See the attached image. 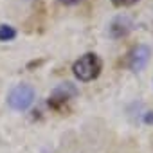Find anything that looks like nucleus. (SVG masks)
<instances>
[{
  "instance_id": "nucleus-5",
  "label": "nucleus",
  "mask_w": 153,
  "mask_h": 153,
  "mask_svg": "<svg viewBox=\"0 0 153 153\" xmlns=\"http://www.w3.org/2000/svg\"><path fill=\"white\" fill-rule=\"evenodd\" d=\"M137 2H139V0H112V4L115 7H128V6H133Z\"/></svg>"
},
{
  "instance_id": "nucleus-6",
  "label": "nucleus",
  "mask_w": 153,
  "mask_h": 153,
  "mask_svg": "<svg viewBox=\"0 0 153 153\" xmlns=\"http://www.w3.org/2000/svg\"><path fill=\"white\" fill-rule=\"evenodd\" d=\"M59 4H63V6H76V4H79V2H83V0H58Z\"/></svg>"
},
{
  "instance_id": "nucleus-4",
  "label": "nucleus",
  "mask_w": 153,
  "mask_h": 153,
  "mask_svg": "<svg viewBox=\"0 0 153 153\" xmlns=\"http://www.w3.org/2000/svg\"><path fill=\"white\" fill-rule=\"evenodd\" d=\"M16 38V31L11 25H0V42H11Z\"/></svg>"
},
{
  "instance_id": "nucleus-1",
  "label": "nucleus",
  "mask_w": 153,
  "mask_h": 153,
  "mask_svg": "<svg viewBox=\"0 0 153 153\" xmlns=\"http://www.w3.org/2000/svg\"><path fill=\"white\" fill-rule=\"evenodd\" d=\"M101 68H103V63H101L99 56L94 54V52H87V54H83L78 61L74 63L72 72H74V76L79 81L88 83V81L96 79L97 76L101 74Z\"/></svg>"
},
{
  "instance_id": "nucleus-2",
  "label": "nucleus",
  "mask_w": 153,
  "mask_h": 153,
  "mask_svg": "<svg viewBox=\"0 0 153 153\" xmlns=\"http://www.w3.org/2000/svg\"><path fill=\"white\" fill-rule=\"evenodd\" d=\"M33 101H34V88L31 85H16L7 96L9 106L16 112L27 110L33 105Z\"/></svg>"
},
{
  "instance_id": "nucleus-7",
  "label": "nucleus",
  "mask_w": 153,
  "mask_h": 153,
  "mask_svg": "<svg viewBox=\"0 0 153 153\" xmlns=\"http://www.w3.org/2000/svg\"><path fill=\"white\" fill-rule=\"evenodd\" d=\"M144 123H146V124H149V123H153V112H149V114H148V115L144 117Z\"/></svg>"
},
{
  "instance_id": "nucleus-3",
  "label": "nucleus",
  "mask_w": 153,
  "mask_h": 153,
  "mask_svg": "<svg viewBox=\"0 0 153 153\" xmlns=\"http://www.w3.org/2000/svg\"><path fill=\"white\" fill-rule=\"evenodd\" d=\"M149 54H151L149 47H146V45H137V47L130 52V58H128V65H130V68L135 70V72L142 70V68L146 67L148 59H149Z\"/></svg>"
}]
</instances>
